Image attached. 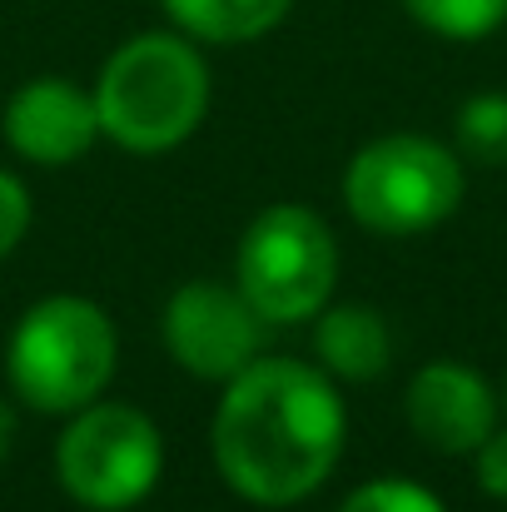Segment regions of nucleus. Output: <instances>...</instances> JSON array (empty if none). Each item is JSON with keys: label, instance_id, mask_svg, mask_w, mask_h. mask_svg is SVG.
<instances>
[{"label": "nucleus", "instance_id": "f257e3e1", "mask_svg": "<svg viewBox=\"0 0 507 512\" xmlns=\"http://www.w3.org/2000/svg\"><path fill=\"white\" fill-rule=\"evenodd\" d=\"M348 438L338 388L304 358H254L224 378L214 408V463L259 508H294L319 493Z\"/></svg>", "mask_w": 507, "mask_h": 512}, {"label": "nucleus", "instance_id": "f03ea898", "mask_svg": "<svg viewBox=\"0 0 507 512\" xmlns=\"http://www.w3.org/2000/svg\"><path fill=\"white\" fill-rule=\"evenodd\" d=\"M90 95L100 110V135L130 155H169L209 110V65L189 35L150 30L105 60Z\"/></svg>", "mask_w": 507, "mask_h": 512}, {"label": "nucleus", "instance_id": "7ed1b4c3", "mask_svg": "<svg viewBox=\"0 0 507 512\" xmlns=\"http://www.w3.org/2000/svg\"><path fill=\"white\" fill-rule=\"evenodd\" d=\"M120 343L100 304L80 294H50L30 304L10 334V388L40 413H80L115 378Z\"/></svg>", "mask_w": 507, "mask_h": 512}, {"label": "nucleus", "instance_id": "20e7f679", "mask_svg": "<svg viewBox=\"0 0 507 512\" xmlns=\"http://www.w3.org/2000/svg\"><path fill=\"white\" fill-rule=\"evenodd\" d=\"M343 204L368 234H428L463 204V165L428 135H383L348 160Z\"/></svg>", "mask_w": 507, "mask_h": 512}, {"label": "nucleus", "instance_id": "39448f33", "mask_svg": "<svg viewBox=\"0 0 507 512\" xmlns=\"http://www.w3.org/2000/svg\"><path fill=\"white\" fill-rule=\"evenodd\" d=\"M338 279L334 229L309 204H269L239 239L234 284L264 314V324L319 319Z\"/></svg>", "mask_w": 507, "mask_h": 512}, {"label": "nucleus", "instance_id": "423d86ee", "mask_svg": "<svg viewBox=\"0 0 507 512\" xmlns=\"http://www.w3.org/2000/svg\"><path fill=\"white\" fill-rule=\"evenodd\" d=\"M60 488L90 512H130L165 473V438L135 403H85L55 443Z\"/></svg>", "mask_w": 507, "mask_h": 512}, {"label": "nucleus", "instance_id": "0eeeda50", "mask_svg": "<svg viewBox=\"0 0 507 512\" xmlns=\"http://www.w3.org/2000/svg\"><path fill=\"white\" fill-rule=\"evenodd\" d=\"M160 334H165V348L174 353L179 368H189L194 378L224 383L244 363L259 358L264 314L239 294V284L194 279V284H179L169 294Z\"/></svg>", "mask_w": 507, "mask_h": 512}, {"label": "nucleus", "instance_id": "6e6552de", "mask_svg": "<svg viewBox=\"0 0 507 512\" xmlns=\"http://www.w3.org/2000/svg\"><path fill=\"white\" fill-rule=\"evenodd\" d=\"M0 130L5 145L30 165H75L100 140V110L90 90L60 75H40L10 95Z\"/></svg>", "mask_w": 507, "mask_h": 512}, {"label": "nucleus", "instance_id": "1a4fd4ad", "mask_svg": "<svg viewBox=\"0 0 507 512\" xmlns=\"http://www.w3.org/2000/svg\"><path fill=\"white\" fill-rule=\"evenodd\" d=\"M403 413H408V428L428 448L458 458V453H473L498 428V393L478 368L438 358L413 373L403 393Z\"/></svg>", "mask_w": 507, "mask_h": 512}, {"label": "nucleus", "instance_id": "9d476101", "mask_svg": "<svg viewBox=\"0 0 507 512\" xmlns=\"http://www.w3.org/2000/svg\"><path fill=\"white\" fill-rule=\"evenodd\" d=\"M314 353L343 383H373L393 363V334H388L378 309H368V304H334V309H319Z\"/></svg>", "mask_w": 507, "mask_h": 512}, {"label": "nucleus", "instance_id": "9b49d317", "mask_svg": "<svg viewBox=\"0 0 507 512\" xmlns=\"http://www.w3.org/2000/svg\"><path fill=\"white\" fill-rule=\"evenodd\" d=\"M165 15L204 45H249L284 25L294 0H160Z\"/></svg>", "mask_w": 507, "mask_h": 512}, {"label": "nucleus", "instance_id": "f8f14e48", "mask_svg": "<svg viewBox=\"0 0 507 512\" xmlns=\"http://www.w3.org/2000/svg\"><path fill=\"white\" fill-rule=\"evenodd\" d=\"M403 10L443 40H488L507 20V0H403Z\"/></svg>", "mask_w": 507, "mask_h": 512}, {"label": "nucleus", "instance_id": "ddd939ff", "mask_svg": "<svg viewBox=\"0 0 507 512\" xmlns=\"http://www.w3.org/2000/svg\"><path fill=\"white\" fill-rule=\"evenodd\" d=\"M458 145L483 165H507V90H483L458 110Z\"/></svg>", "mask_w": 507, "mask_h": 512}, {"label": "nucleus", "instance_id": "4468645a", "mask_svg": "<svg viewBox=\"0 0 507 512\" xmlns=\"http://www.w3.org/2000/svg\"><path fill=\"white\" fill-rule=\"evenodd\" d=\"M338 512H448L443 498L413 478H373L363 488H353Z\"/></svg>", "mask_w": 507, "mask_h": 512}, {"label": "nucleus", "instance_id": "2eb2a0df", "mask_svg": "<svg viewBox=\"0 0 507 512\" xmlns=\"http://www.w3.org/2000/svg\"><path fill=\"white\" fill-rule=\"evenodd\" d=\"M30 229V194L10 170H0V259L25 239Z\"/></svg>", "mask_w": 507, "mask_h": 512}, {"label": "nucleus", "instance_id": "dca6fc26", "mask_svg": "<svg viewBox=\"0 0 507 512\" xmlns=\"http://www.w3.org/2000/svg\"><path fill=\"white\" fill-rule=\"evenodd\" d=\"M473 478H478V488L488 493V498H498L507 503V428H493L478 448H473Z\"/></svg>", "mask_w": 507, "mask_h": 512}, {"label": "nucleus", "instance_id": "f3484780", "mask_svg": "<svg viewBox=\"0 0 507 512\" xmlns=\"http://www.w3.org/2000/svg\"><path fill=\"white\" fill-rule=\"evenodd\" d=\"M10 443H15V413L0 403V463L10 458Z\"/></svg>", "mask_w": 507, "mask_h": 512}]
</instances>
